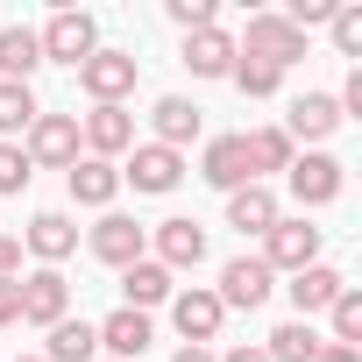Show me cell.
<instances>
[{"label": "cell", "mask_w": 362, "mask_h": 362, "mask_svg": "<svg viewBox=\"0 0 362 362\" xmlns=\"http://www.w3.org/2000/svg\"><path fill=\"white\" fill-rule=\"evenodd\" d=\"M36 43H43V64H71V71H78V64L100 50V29H93L86 8H57L50 29H36Z\"/></svg>", "instance_id": "6da1fadb"}, {"label": "cell", "mask_w": 362, "mask_h": 362, "mask_svg": "<svg viewBox=\"0 0 362 362\" xmlns=\"http://www.w3.org/2000/svg\"><path fill=\"white\" fill-rule=\"evenodd\" d=\"M235 57H256V64H270V71H291V64L305 57V36H298L284 15H249V36L235 43Z\"/></svg>", "instance_id": "7a4b0ae2"}, {"label": "cell", "mask_w": 362, "mask_h": 362, "mask_svg": "<svg viewBox=\"0 0 362 362\" xmlns=\"http://www.w3.org/2000/svg\"><path fill=\"white\" fill-rule=\"evenodd\" d=\"M22 156H29L36 170H71V163H78V114H36Z\"/></svg>", "instance_id": "3957f363"}, {"label": "cell", "mask_w": 362, "mask_h": 362, "mask_svg": "<svg viewBox=\"0 0 362 362\" xmlns=\"http://www.w3.org/2000/svg\"><path fill=\"white\" fill-rule=\"evenodd\" d=\"M135 50H93L86 64H78V86L93 93V107H121L128 93H135Z\"/></svg>", "instance_id": "277c9868"}, {"label": "cell", "mask_w": 362, "mask_h": 362, "mask_svg": "<svg viewBox=\"0 0 362 362\" xmlns=\"http://www.w3.org/2000/svg\"><path fill=\"white\" fill-rule=\"evenodd\" d=\"M341 185H348L341 156H327V149L291 156V199H298V206H334V199H341Z\"/></svg>", "instance_id": "5b68a950"}, {"label": "cell", "mask_w": 362, "mask_h": 362, "mask_svg": "<svg viewBox=\"0 0 362 362\" xmlns=\"http://www.w3.org/2000/svg\"><path fill=\"white\" fill-rule=\"evenodd\" d=\"M177 177H185V156L163 149V142H135L128 149V170H121V185L135 192H177Z\"/></svg>", "instance_id": "8992f818"}, {"label": "cell", "mask_w": 362, "mask_h": 362, "mask_svg": "<svg viewBox=\"0 0 362 362\" xmlns=\"http://www.w3.org/2000/svg\"><path fill=\"white\" fill-rule=\"evenodd\" d=\"M22 320L29 327H57V320H71V284H64V270H29L22 277Z\"/></svg>", "instance_id": "52a82bcc"}, {"label": "cell", "mask_w": 362, "mask_h": 362, "mask_svg": "<svg viewBox=\"0 0 362 362\" xmlns=\"http://www.w3.org/2000/svg\"><path fill=\"white\" fill-rule=\"evenodd\" d=\"M170 320H177V334H185V348H206V341L221 334L228 305H221L206 284H192V291H170Z\"/></svg>", "instance_id": "ba28073f"}, {"label": "cell", "mask_w": 362, "mask_h": 362, "mask_svg": "<svg viewBox=\"0 0 362 362\" xmlns=\"http://www.w3.org/2000/svg\"><path fill=\"white\" fill-rule=\"evenodd\" d=\"M270 291H277V270H270L263 256H235V263L221 270V291H214V298H221V305H242V313H256Z\"/></svg>", "instance_id": "9c48e42d"}, {"label": "cell", "mask_w": 362, "mask_h": 362, "mask_svg": "<svg viewBox=\"0 0 362 362\" xmlns=\"http://www.w3.org/2000/svg\"><path fill=\"white\" fill-rule=\"evenodd\" d=\"M142 249H149V228H142V221H128V214H100V228H93V256H100V263L128 270V263H142Z\"/></svg>", "instance_id": "30bf717a"}, {"label": "cell", "mask_w": 362, "mask_h": 362, "mask_svg": "<svg viewBox=\"0 0 362 362\" xmlns=\"http://www.w3.org/2000/svg\"><path fill=\"white\" fill-rule=\"evenodd\" d=\"M263 263H270V270H305V263H320V228H313V221H277V228L263 235Z\"/></svg>", "instance_id": "8fae6325"}, {"label": "cell", "mask_w": 362, "mask_h": 362, "mask_svg": "<svg viewBox=\"0 0 362 362\" xmlns=\"http://www.w3.org/2000/svg\"><path fill=\"white\" fill-rule=\"evenodd\" d=\"M156 263H163V270H199V263H206V228L185 221V214H177V221H156Z\"/></svg>", "instance_id": "7c38bea8"}, {"label": "cell", "mask_w": 362, "mask_h": 362, "mask_svg": "<svg viewBox=\"0 0 362 362\" xmlns=\"http://www.w3.org/2000/svg\"><path fill=\"white\" fill-rule=\"evenodd\" d=\"M341 128V107H334V93H298L291 100V114H284V135H291V149L298 142H327Z\"/></svg>", "instance_id": "4fadbf2b"}, {"label": "cell", "mask_w": 362, "mask_h": 362, "mask_svg": "<svg viewBox=\"0 0 362 362\" xmlns=\"http://www.w3.org/2000/svg\"><path fill=\"white\" fill-rule=\"evenodd\" d=\"M291 305H298V320H313V313H327L341 291H348V277L334 270V263H305V270H291Z\"/></svg>", "instance_id": "5bb4252c"}, {"label": "cell", "mask_w": 362, "mask_h": 362, "mask_svg": "<svg viewBox=\"0 0 362 362\" xmlns=\"http://www.w3.org/2000/svg\"><path fill=\"white\" fill-rule=\"evenodd\" d=\"M199 177H206V185H221V192L256 185V177H249V149H242V135H214L206 156H199Z\"/></svg>", "instance_id": "9a60e30c"}, {"label": "cell", "mask_w": 362, "mask_h": 362, "mask_svg": "<svg viewBox=\"0 0 362 362\" xmlns=\"http://www.w3.org/2000/svg\"><path fill=\"white\" fill-rule=\"evenodd\" d=\"M78 142H86L93 156H107V163H114L121 149H135V114H128V107H93Z\"/></svg>", "instance_id": "2e32d148"}, {"label": "cell", "mask_w": 362, "mask_h": 362, "mask_svg": "<svg viewBox=\"0 0 362 362\" xmlns=\"http://www.w3.org/2000/svg\"><path fill=\"white\" fill-rule=\"evenodd\" d=\"M93 334H100L107 362H135V355H142V348L156 341V334H149V313H128V305H121V313H107V320H100Z\"/></svg>", "instance_id": "e0dca14e"}, {"label": "cell", "mask_w": 362, "mask_h": 362, "mask_svg": "<svg viewBox=\"0 0 362 362\" xmlns=\"http://www.w3.org/2000/svg\"><path fill=\"white\" fill-rule=\"evenodd\" d=\"M277 221H284V206H277L270 185H242V192H228V228H242V235H270Z\"/></svg>", "instance_id": "ac0fdd59"}, {"label": "cell", "mask_w": 362, "mask_h": 362, "mask_svg": "<svg viewBox=\"0 0 362 362\" xmlns=\"http://www.w3.org/2000/svg\"><path fill=\"white\" fill-rule=\"evenodd\" d=\"M64 185H71V199H78V206H114V192H121V170H114L107 156H78V163L64 170Z\"/></svg>", "instance_id": "d6986e66"}, {"label": "cell", "mask_w": 362, "mask_h": 362, "mask_svg": "<svg viewBox=\"0 0 362 362\" xmlns=\"http://www.w3.org/2000/svg\"><path fill=\"white\" fill-rule=\"evenodd\" d=\"M185 64H192V78H228V71H235V36H228V29L185 36Z\"/></svg>", "instance_id": "ffe728a7"}, {"label": "cell", "mask_w": 362, "mask_h": 362, "mask_svg": "<svg viewBox=\"0 0 362 362\" xmlns=\"http://www.w3.org/2000/svg\"><path fill=\"white\" fill-rule=\"evenodd\" d=\"M149 121H156V142H163V149H185V142L199 135V107H192L185 93H163V100L149 107Z\"/></svg>", "instance_id": "44dd1931"}, {"label": "cell", "mask_w": 362, "mask_h": 362, "mask_svg": "<svg viewBox=\"0 0 362 362\" xmlns=\"http://www.w3.org/2000/svg\"><path fill=\"white\" fill-rule=\"evenodd\" d=\"M36 64H43V43H36V29H0V78L8 86H29L36 78Z\"/></svg>", "instance_id": "7402d4cb"}, {"label": "cell", "mask_w": 362, "mask_h": 362, "mask_svg": "<svg viewBox=\"0 0 362 362\" xmlns=\"http://www.w3.org/2000/svg\"><path fill=\"white\" fill-rule=\"evenodd\" d=\"M29 249L43 256V270H57V263L78 249V228H71V214H36V221H29Z\"/></svg>", "instance_id": "603a6c76"}, {"label": "cell", "mask_w": 362, "mask_h": 362, "mask_svg": "<svg viewBox=\"0 0 362 362\" xmlns=\"http://www.w3.org/2000/svg\"><path fill=\"white\" fill-rule=\"evenodd\" d=\"M121 291H128V313H149V305H163V298H170V270H163L156 256H142V263H128V270H121Z\"/></svg>", "instance_id": "cb8c5ba5"}, {"label": "cell", "mask_w": 362, "mask_h": 362, "mask_svg": "<svg viewBox=\"0 0 362 362\" xmlns=\"http://www.w3.org/2000/svg\"><path fill=\"white\" fill-rule=\"evenodd\" d=\"M242 149H249V177L263 185V170H291V135L284 128H256V135H242Z\"/></svg>", "instance_id": "d4e9b609"}, {"label": "cell", "mask_w": 362, "mask_h": 362, "mask_svg": "<svg viewBox=\"0 0 362 362\" xmlns=\"http://www.w3.org/2000/svg\"><path fill=\"white\" fill-rule=\"evenodd\" d=\"M43 362H100V334H93L86 320H57V327H50Z\"/></svg>", "instance_id": "484cf974"}, {"label": "cell", "mask_w": 362, "mask_h": 362, "mask_svg": "<svg viewBox=\"0 0 362 362\" xmlns=\"http://www.w3.org/2000/svg\"><path fill=\"white\" fill-rule=\"evenodd\" d=\"M263 355H270V362H313V355H320V334H313V320H284V327L263 341Z\"/></svg>", "instance_id": "4316f807"}, {"label": "cell", "mask_w": 362, "mask_h": 362, "mask_svg": "<svg viewBox=\"0 0 362 362\" xmlns=\"http://www.w3.org/2000/svg\"><path fill=\"white\" fill-rule=\"evenodd\" d=\"M36 114H43V107H36L29 86H8V78H0V135H29Z\"/></svg>", "instance_id": "83f0119b"}, {"label": "cell", "mask_w": 362, "mask_h": 362, "mask_svg": "<svg viewBox=\"0 0 362 362\" xmlns=\"http://www.w3.org/2000/svg\"><path fill=\"white\" fill-rule=\"evenodd\" d=\"M327 320H334V334H327V341H341V348H355V341H362V291L348 284V291H341V298L327 305Z\"/></svg>", "instance_id": "f1b7e54d"}, {"label": "cell", "mask_w": 362, "mask_h": 362, "mask_svg": "<svg viewBox=\"0 0 362 362\" xmlns=\"http://www.w3.org/2000/svg\"><path fill=\"white\" fill-rule=\"evenodd\" d=\"M228 78H235L249 100H270V93L284 86V71H270V64H256V57H235V71H228Z\"/></svg>", "instance_id": "f546056e"}, {"label": "cell", "mask_w": 362, "mask_h": 362, "mask_svg": "<svg viewBox=\"0 0 362 362\" xmlns=\"http://www.w3.org/2000/svg\"><path fill=\"white\" fill-rule=\"evenodd\" d=\"M29 177H36V163L22 156V142H0V199H8V192H29Z\"/></svg>", "instance_id": "4dcf8cb0"}, {"label": "cell", "mask_w": 362, "mask_h": 362, "mask_svg": "<svg viewBox=\"0 0 362 362\" xmlns=\"http://www.w3.org/2000/svg\"><path fill=\"white\" fill-rule=\"evenodd\" d=\"M327 29H334V50H341V57H355V50H362V8H355V0H341Z\"/></svg>", "instance_id": "1f68e13d"}, {"label": "cell", "mask_w": 362, "mask_h": 362, "mask_svg": "<svg viewBox=\"0 0 362 362\" xmlns=\"http://www.w3.org/2000/svg\"><path fill=\"white\" fill-rule=\"evenodd\" d=\"M170 22L185 36H199V29H221V8H214V0H170Z\"/></svg>", "instance_id": "d6a6232c"}, {"label": "cell", "mask_w": 362, "mask_h": 362, "mask_svg": "<svg viewBox=\"0 0 362 362\" xmlns=\"http://www.w3.org/2000/svg\"><path fill=\"white\" fill-rule=\"evenodd\" d=\"M22 320V277H0V327Z\"/></svg>", "instance_id": "836d02e7"}, {"label": "cell", "mask_w": 362, "mask_h": 362, "mask_svg": "<svg viewBox=\"0 0 362 362\" xmlns=\"http://www.w3.org/2000/svg\"><path fill=\"white\" fill-rule=\"evenodd\" d=\"M0 277H22V242L0 235Z\"/></svg>", "instance_id": "e575fe53"}, {"label": "cell", "mask_w": 362, "mask_h": 362, "mask_svg": "<svg viewBox=\"0 0 362 362\" xmlns=\"http://www.w3.org/2000/svg\"><path fill=\"white\" fill-rule=\"evenodd\" d=\"M313 362H362V348H341V341H320V355Z\"/></svg>", "instance_id": "d590c367"}, {"label": "cell", "mask_w": 362, "mask_h": 362, "mask_svg": "<svg viewBox=\"0 0 362 362\" xmlns=\"http://www.w3.org/2000/svg\"><path fill=\"white\" fill-rule=\"evenodd\" d=\"M214 362H270V355H263L256 341H242V348H228V355H214Z\"/></svg>", "instance_id": "8d00e7d4"}, {"label": "cell", "mask_w": 362, "mask_h": 362, "mask_svg": "<svg viewBox=\"0 0 362 362\" xmlns=\"http://www.w3.org/2000/svg\"><path fill=\"white\" fill-rule=\"evenodd\" d=\"M170 362H214V355H206V348H177Z\"/></svg>", "instance_id": "74e56055"}, {"label": "cell", "mask_w": 362, "mask_h": 362, "mask_svg": "<svg viewBox=\"0 0 362 362\" xmlns=\"http://www.w3.org/2000/svg\"><path fill=\"white\" fill-rule=\"evenodd\" d=\"M22 362H43V355H22Z\"/></svg>", "instance_id": "f35d334b"}]
</instances>
